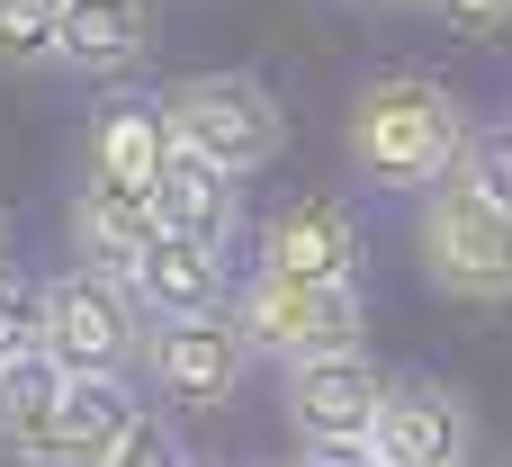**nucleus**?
Masks as SVG:
<instances>
[{
    "instance_id": "1",
    "label": "nucleus",
    "mask_w": 512,
    "mask_h": 467,
    "mask_svg": "<svg viewBox=\"0 0 512 467\" xmlns=\"http://www.w3.org/2000/svg\"><path fill=\"white\" fill-rule=\"evenodd\" d=\"M468 135H477V117L441 72H369L342 108L351 171L369 189H405V198H432L441 180H459Z\"/></svg>"
},
{
    "instance_id": "2",
    "label": "nucleus",
    "mask_w": 512,
    "mask_h": 467,
    "mask_svg": "<svg viewBox=\"0 0 512 467\" xmlns=\"http://www.w3.org/2000/svg\"><path fill=\"white\" fill-rule=\"evenodd\" d=\"M162 117H171V144L180 153H198V162H216L234 180L270 171L288 153V108L252 72H189V81L162 90Z\"/></svg>"
},
{
    "instance_id": "3",
    "label": "nucleus",
    "mask_w": 512,
    "mask_h": 467,
    "mask_svg": "<svg viewBox=\"0 0 512 467\" xmlns=\"http://www.w3.org/2000/svg\"><path fill=\"white\" fill-rule=\"evenodd\" d=\"M153 342V315L135 306L126 279H99V270H54L45 279V324H36V351L63 369V378H126Z\"/></svg>"
},
{
    "instance_id": "4",
    "label": "nucleus",
    "mask_w": 512,
    "mask_h": 467,
    "mask_svg": "<svg viewBox=\"0 0 512 467\" xmlns=\"http://www.w3.org/2000/svg\"><path fill=\"white\" fill-rule=\"evenodd\" d=\"M225 315H234L243 351H252V360H279V369H297V360H333V351H360V324H369L360 288L279 279V270H252V279L234 288Z\"/></svg>"
},
{
    "instance_id": "5",
    "label": "nucleus",
    "mask_w": 512,
    "mask_h": 467,
    "mask_svg": "<svg viewBox=\"0 0 512 467\" xmlns=\"http://www.w3.org/2000/svg\"><path fill=\"white\" fill-rule=\"evenodd\" d=\"M414 252H423V279L441 297H459V306H512V216L495 198H477L468 180H441L423 198Z\"/></svg>"
},
{
    "instance_id": "6",
    "label": "nucleus",
    "mask_w": 512,
    "mask_h": 467,
    "mask_svg": "<svg viewBox=\"0 0 512 467\" xmlns=\"http://www.w3.org/2000/svg\"><path fill=\"white\" fill-rule=\"evenodd\" d=\"M252 270H279V279H324V288H360L369 270V234L342 198H288L261 216L252 234Z\"/></svg>"
},
{
    "instance_id": "7",
    "label": "nucleus",
    "mask_w": 512,
    "mask_h": 467,
    "mask_svg": "<svg viewBox=\"0 0 512 467\" xmlns=\"http://www.w3.org/2000/svg\"><path fill=\"white\" fill-rule=\"evenodd\" d=\"M387 387H396V378H387L369 351H333V360L279 369V405H288V423H297L306 450H324V441H369L378 414H387Z\"/></svg>"
},
{
    "instance_id": "8",
    "label": "nucleus",
    "mask_w": 512,
    "mask_h": 467,
    "mask_svg": "<svg viewBox=\"0 0 512 467\" xmlns=\"http://www.w3.org/2000/svg\"><path fill=\"white\" fill-rule=\"evenodd\" d=\"M243 369H252V351H243L234 315H198V324H153V342H144V378H153L162 414H171V405H180V414H216V405H234Z\"/></svg>"
},
{
    "instance_id": "9",
    "label": "nucleus",
    "mask_w": 512,
    "mask_h": 467,
    "mask_svg": "<svg viewBox=\"0 0 512 467\" xmlns=\"http://www.w3.org/2000/svg\"><path fill=\"white\" fill-rule=\"evenodd\" d=\"M369 450H378V467H468L477 414H468V396L441 387V378H396V387H387V414H378V432H369Z\"/></svg>"
},
{
    "instance_id": "10",
    "label": "nucleus",
    "mask_w": 512,
    "mask_h": 467,
    "mask_svg": "<svg viewBox=\"0 0 512 467\" xmlns=\"http://www.w3.org/2000/svg\"><path fill=\"white\" fill-rule=\"evenodd\" d=\"M81 153H90V180H99V189H126V198H153V189H162V171L180 162L162 99H135V90H108V99L90 108Z\"/></svg>"
},
{
    "instance_id": "11",
    "label": "nucleus",
    "mask_w": 512,
    "mask_h": 467,
    "mask_svg": "<svg viewBox=\"0 0 512 467\" xmlns=\"http://www.w3.org/2000/svg\"><path fill=\"white\" fill-rule=\"evenodd\" d=\"M144 54H153V9H144V0H72V9H63L54 72L117 90V81H126Z\"/></svg>"
},
{
    "instance_id": "12",
    "label": "nucleus",
    "mask_w": 512,
    "mask_h": 467,
    "mask_svg": "<svg viewBox=\"0 0 512 467\" xmlns=\"http://www.w3.org/2000/svg\"><path fill=\"white\" fill-rule=\"evenodd\" d=\"M135 306L153 324H198V315H225L234 306V279H225V252L207 243H180V234H153V252L135 261Z\"/></svg>"
},
{
    "instance_id": "13",
    "label": "nucleus",
    "mask_w": 512,
    "mask_h": 467,
    "mask_svg": "<svg viewBox=\"0 0 512 467\" xmlns=\"http://www.w3.org/2000/svg\"><path fill=\"white\" fill-rule=\"evenodd\" d=\"M153 225L180 234V243L225 252V243L243 234V180L216 171V162H198V153H180V162L162 171V189H153Z\"/></svg>"
},
{
    "instance_id": "14",
    "label": "nucleus",
    "mask_w": 512,
    "mask_h": 467,
    "mask_svg": "<svg viewBox=\"0 0 512 467\" xmlns=\"http://www.w3.org/2000/svg\"><path fill=\"white\" fill-rule=\"evenodd\" d=\"M153 198H126V189H99V180H81V198H72V252H81V270H99V279H135V261L153 252Z\"/></svg>"
},
{
    "instance_id": "15",
    "label": "nucleus",
    "mask_w": 512,
    "mask_h": 467,
    "mask_svg": "<svg viewBox=\"0 0 512 467\" xmlns=\"http://www.w3.org/2000/svg\"><path fill=\"white\" fill-rule=\"evenodd\" d=\"M54 423H63V369L45 351L0 369V459L54 467Z\"/></svg>"
},
{
    "instance_id": "16",
    "label": "nucleus",
    "mask_w": 512,
    "mask_h": 467,
    "mask_svg": "<svg viewBox=\"0 0 512 467\" xmlns=\"http://www.w3.org/2000/svg\"><path fill=\"white\" fill-rule=\"evenodd\" d=\"M144 396L126 378H63V423H54V467H108Z\"/></svg>"
},
{
    "instance_id": "17",
    "label": "nucleus",
    "mask_w": 512,
    "mask_h": 467,
    "mask_svg": "<svg viewBox=\"0 0 512 467\" xmlns=\"http://www.w3.org/2000/svg\"><path fill=\"white\" fill-rule=\"evenodd\" d=\"M63 9H72V0H0V63H9V72H36V63H54Z\"/></svg>"
},
{
    "instance_id": "18",
    "label": "nucleus",
    "mask_w": 512,
    "mask_h": 467,
    "mask_svg": "<svg viewBox=\"0 0 512 467\" xmlns=\"http://www.w3.org/2000/svg\"><path fill=\"white\" fill-rule=\"evenodd\" d=\"M459 180L477 189V198H495L512 216V117H486L477 135H468V153H459Z\"/></svg>"
},
{
    "instance_id": "19",
    "label": "nucleus",
    "mask_w": 512,
    "mask_h": 467,
    "mask_svg": "<svg viewBox=\"0 0 512 467\" xmlns=\"http://www.w3.org/2000/svg\"><path fill=\"white\" fill-rule=\"evenodd\" d=\"M36 324H45V279H18V270H0V369L36 351Z\"/></svg>"
},
{
    "instance_id": "20",
    "label": "nucleus",
    "mask_w": 512,
    "mask_h": 467,
    "mask_svg": "<svg viewBox=\"0 0 512 467\" xmlns=\"http://www.w3.org/2000/svg\"><path fill=\"white\" fill-rule=\"evenodd\" d=\"M108 467H189V450H180V423H171L162 405H144V414L126 423V441L108 450Z\"/></svg>"
},
{
    "instance_id": "21",
    "label": "nucleus",
    "mask_w": 512,
    "mask_h": 467,
    "mask_svg": "<svg viewBox=\"0 0 512 467\" xmlns=\"http://www.w3.org/2000/svg\"><path fill=\"white\" fill-rule=\"evenodd\" d=\"M450 36H477V45H504L512 36V0H423Z\"/></svg>"
},
{
    "instance_id": "22",
    "label": "nucleus",
    "mask_w": 512,
    "mask_h": 467,
    "mask_svg": "<svg viewBox=\"0 0 512 467\" xmlns=\"http://www.w3.org/2000/svg\"><path fill=\"white\" fill-rule=\"evenodd\" d=\"M297 467H378L369 441H324V450H297Z\"/></svg>"
},
{
    "instance_id": "23",
    "label": "nucleus",
    "mask_w": 512,
    "mask_h": 467,
    "mask_svg": "<svg viewBox=\"0 0 512 467\" xmlns=\"http://www.w3.org/2000/svg\"><path fill=\"white\" fill-rule=\"evenodd\" d=\"M351 9H369V18H396V9H423V0H351Z\"/></svg>"
},
{
    "instance_id": "24",
    "label": "nucleus",
    "mask_w": 512,
    "mask_h": 467,
    "mask_svg": "<svg viewBox=\"0 0 512 467\" xmlns=\"http://www.w3.org/2000/svg\"><path fill=\"white\" fill-rule=\"evenodd\" d=\"M0 252H9V216H0ZM0 270H9V261H0Z\"/></svg>"
},
{
    "instance_id": "25",
    "label": "nucleus",
    "mask_w": 512,
    "mask_h": 467,
    "mask_svg": "<svg viewBox=\"0 0 512 467\" xmlns=\"http://www.w3.org/2000/svg\"><path fill=\"white\" fill-rule=\"evenodd\" d=\"M252 467H297V459H252Z\"/></svg>"
},
{
    "instance_id": "26",
    "label": "nucleus",
    "mask_w": 512,
    "mask_h": 467,
    "mask_svg": "<svg viewBox=\"0 0 512 467\" xmlns=\"http://www.w3.org/2000/svg\"><path fill=\"white\" fill-rule=\"evenodd\" d=\"M495 467H512V459H495Z\"/></svg>"
}]
</instances>
